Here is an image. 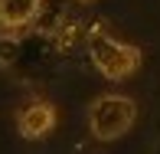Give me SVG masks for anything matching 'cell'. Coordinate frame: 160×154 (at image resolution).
<instances>
[{
  "mask_svg": "<svg viewBox=\"0 0 160 154\" xmlns=\"http://www.w3.org/2000/svg\"><path fill=\"white\" fill-rule=\"evenodd\" d=\"M17 128H20L23 138L39 141V138H46L49 131L56 128V108L49 105V102H33V105H26L23 112H20Z\"/></svg>",
  "mask_w": 160,
  "mask_h": 154,
  "instance_id": "3",
  "label": "cell"
},
{
  "mask_svg": "<svg viewBox=\"0 0 160 154\" xmlns=\"http://www.w3.org/2000/svg\"><path fill=\"white\" fill-rule=\"evenodd\" d=\"M39 7H42V0H0V26L20 30V26L36 20Z\"/></svg>",
  "mask_w": 160,
  "mask_h": 154,
  "instance_id": "4",
  "label": "cell"
},
{
  "mask_svg": "<svg viewBox=\"0 0 160 154\" xmlns=\"http://www.w3.org/2000/svg\"><path fill=\"white\" fill-rule=\"evenodd\" d=\"M23 59V40L20 36H3L0 40V66H13Z\"/></svg>",
  "mask_w": 160,
  "mask_h": 154,
  "instance_id": "5",
  "label": "cell"
},
{
  "mask_svg": "<svg viewBox=\"0 0 160 154\" xmlns=\"http://www.w3.org/2000/svg\"><path fill=\"white\" fill-rule=\"evenodd\" d=\"M88 53H92V66L111 82H121L131 72H137L141 66V49L131 46V43H121L108 33H92L88 40Z\"/></svg>",
  "mask_w": 160,
  "mask_h": 154,
  "instance_id": "2",
  "label": "cell"
},
{
  "mask_svg": "<svg viewBox=\"0 0 160 154\" xmlns=\"http://www.w3.org/2000/svg\"><path fill=\"white\" fill-rule=\"evenodd\" d=\"M137 118V105L128 95H101L88 108V128L98 141H118L131 131Z\"/></svg>",
  "mask_w": 160,
  "mask_h": 154,
  "instance_id": "1",
  "label": "cell"
},
{
  "mask_svg": "<svg viewBox=\"0 0 160 154\" xmlns=\"http://www.w3.org/2000/svg\"><path fill=\"white\" fill-rule=\"evenodd\" d=\"M82 3H92V0H82Z\"/></svg>",
  "mask_w": 160,
  "mask_h": 154,
  "instance_id": "6",
  "label": "cell"
}]
</instances>
